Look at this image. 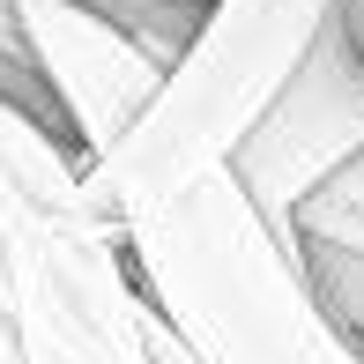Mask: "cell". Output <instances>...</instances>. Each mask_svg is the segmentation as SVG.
<instances>
[{
    "instance_id": "cell-3",
    "label": "cell",
    "mask_w": 364,
    "mask_h": 364,
    "mask_svg": "<svg viewBox=\"0 0 364 364\" xmlns=\"http://www.w3.org/2000/svg\"><path fill=\"white\" fill-rule=\"evenodd\" d=\"M342 0H208L186 60L164 75L156 105L112 156L82 171V193L105 223H134L223 171L245 127L275 105V90L305 68V53L335 30Z\"/></svg>"
},
{
    "instance_id": "cell-4",
    "label": "cell",
    "mask_w": 364,
    "mask_h": 364,
    "mask_svg": "<svg viewBox=\"0 0 364 364\" xmlns=\"http://www.w3.org/2000/svg\"><path fill=\"white\" fill-rule=\"evenodd\" d=\"M357 156H364V60L350 53V38L335 23L305 53V68L275 90V105L245 127L223 171L260 208V223L297 245V208L327 178H342Z\"/></svg>"
},
{
    "instance_id": "cell-10",
    "label": "cell",
    "mask_w": 364,
    "mask_h": 364,
    "mask_svg": "<svg viewBox=\"0 0 364 364\" xmlns=\"http://www.w3.org/2000/svg\"><path fill=\"white\" fill-rule=\"evenodd\" d=\"M0 312H8V245H0Z\"/></svg>"
},
{
    "instance_id": "cell-8",
    "label": "cell",
    "mask_w": 364,
    "mask_h": 364,
    "mask_svg": "<svg viewBox=\"0 0 364 364\" xmlns=\"http://www.w3.org/2000/svg\"><path fill=\"white\" fill-rule=\"evenodd\" d=\"M141 335H149V364H201V357H193V350H186V342H178L149 305H141Z\"/></svg>"
},
{
    "instance_id": "cell-2",
    "label": "cell",
    "mask_w": 364,
    "mask_h": 364,
    "mask_svg": "<svg viewBox=\"0 0 364 364\" xmlns=\"http://www.w3.org/2000/svg\"><path fill=\"white\" fill-rule=\"evenodd\" d=\"M0 245H8L15 364H149L141 290L119 223L82 193V156L60 127L0 97Z\"/></svg>"
},
{
    "instance_id": "cell-5",
    "label": "cell",
    "mask_w": 364,
    "mask_h": 364,
    "mask_svg": "<svg viewBox=\"0 0 364 364\" xmlns=\"http://www.w3.org/2000/svg\"><path fill=\"white\" fill-rule=\"evenodd\" d=\"M15 30H23V53L68 127L82 171L134 134L164 90V68L97 0H15Z\"/></svg>"
},
{
    "instance_id": "cell-9",
    "label": "cell",
    "mask_w": 364,
    "mask_h": 364,
    "mask_svg": "<svg viewBox=\"0 0 364 364\" xmlns=\"http://www.w3.org/2000/svg\"><path fill=\"white\" fill-rule=\"evenodd\" d=\"M335 23H342V38H350V53L364 60V0H342V15H335Z\"/></svg>"
},
{
    "instance_id": "cell-7",
    "label": "cell",
    "mask_w": 364,
    "mask_h": 364,
    "mask_svg": "<svg viewBox=\"0 0 364 364\" xmlns=\"http://www.w3.org/2000/svg\"><path fill=\"white\" fill-rule=\"evenodd\" d=\"M297 245H342V253H364V156L342 178H327V186L297 208Z\"/></svg>"
},
{
    "instance_id": "cell-6",
    "label": "cell",
    "mask_w": 364,
    "mask_h": 364,
    "mask_svg": "<svg viewBox=\"0 0 364 364\" xmlns=\"http://www.w3.org/2000/svg\"><path fill=\"white\" fill-rule=\"evenodd\" d=\"M297 260H305V283L327 305V320H335L342 335L357 342V357H364V253H342V245H297Z\"/></svg>"
},
{
    "instance_id": "cell-1",
    "label": "cell",
    "mask_w": 364,
    "mask_h": 364,
    "mask_svg": "<svg viewBox=\"0 0 364 364\" xmlns=\"http://www.w3.org/2000/svg\"><path fill=\"white\" fill-rule=\"evenodd\" d=\"M119 245L141 305L201 364H364L312 297L297 245L260 223L230 171L119 223Z\"/></svg>"
}]
</instances>
